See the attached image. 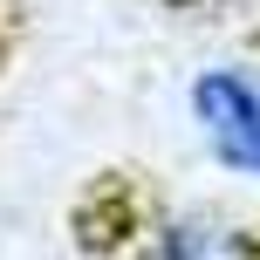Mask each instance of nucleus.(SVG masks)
<instances>
[{"mask_svg": "<svg viewBox=\"0 0 260 260\" xmlns=\"http://www.w3.org/2000/svg\"><path fill=\"white\" fill-rule=\"evenodd\" d=\"M185 110L192 130L233 178L260 185V69L247 62H212L185 82Z\"/></svg>", "mask_w": 260, "mask_h": 260, "instance_id": "nucleus-1", "label": "nucleus"}, {"mask_svg": "<svg viewBox=\"0 0 260 260\" xmlns=\"http://www.w3.org/2000/svg\"><path fill=\"white\" fill-rule=\"evenodd\" d=\"M137 260H260V247L247 240V226L206 206H171L137 233Z\"/></svg>", "mask_w": 260, "mask_h": 260, "instance_id": "nucleus-2", "label": "nucleus"}, {"mask_svg": "<svg viewBox=\"0 0 260 260\" xmlns=\"http://www.w3.org/2000/svg\"><path fill=\"white\" fill-rule=\"evenodd\" d=\"M178 7H240V0H178Z\"/></svg>", "mask_w": 260, "mask_h": 260, "instance_id": "nucleus-3", "label": "nucleus"}]
</instances>
